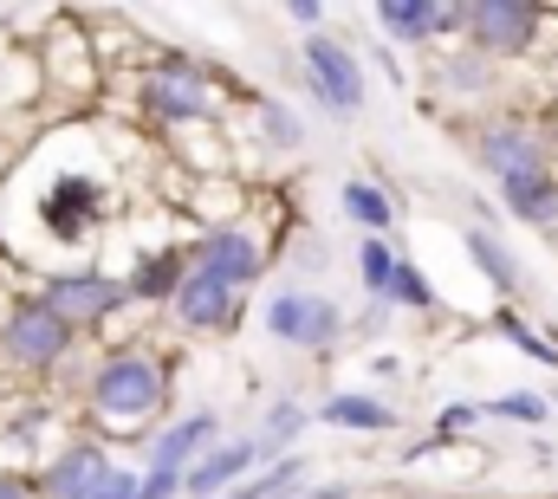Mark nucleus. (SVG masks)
Instances as JSON below:
<instances>
[{
	"instance_id": "f257e3e1",
	"label": "nucleus",
	"mask_w": 558,
	"mask_h": 499,
	"mask_svg": "<svg viewBox=\"0 0 558 499\" xmlns=\"http://www.w3.org/2000/svg\"><path fill=\"white\" fill-rule=\"evenodd\" d=\"M85 415L105 435H143L169 415V357L149 344H118L85 376Z\"/></svg>"
},
{
	"instance_id": "f03ea898",
	"label": "nucleus",
	"mask_w": 558,
	"mask_h": 499,
	"mask_svg": "<svg viewBox=\"0 0 558 499\" xmlns=\"http://www.w3.org/2000/svg\"><path fill=\"white\" fill-rule=\"evenodd\" d=\"M137 111L162 130H195L221 118V78L195 52H162L137 72Z\"/></svg>"
},
{
	"instance_id": "7ed1b4c3",
	"label": "nucleus",
	"mask_w": 558,
	"mask_h": 499,
	"mask_svg": "<svg viewBox=\"0 0 558 499\" xmlns=\"http://www.w3.org/2000/svg\"><path fill=\"white\" fill-rule=\"evenodd\" d=\"M78 351V331L46 305V299H13V312L0 318V370H20V376H52L72 364Z\"/></svg>"
},
{
	"instance_id": "20e7f679",
	"label": "nucleus",
	"mask_w": 558,
	"mask_h": 499,
	"mask_svg": "<svg viewBox=\"0 0 558 499\" xmlns=\"http://www.w3.org/2000/svg\"><path fill=\"white\" fill-rule=\"evenodd\" d=\"M299 72H305V98H312L318 118L344 124V118L364 111V92H371L364 85V59L338 33H305L299 39Z\"/></svg>"
},
{
	"instance_id": "39448f33",
	"label": "nucleus",
	"mask_w": 558,
	"mask_h": 499,
	"mask_svg": "<svg viewBox=\"0 0 558 499\" xmlns=\"http://www.w3.org/2000/svg\"><path fill=\"white\" fill-rule=\"evenodd\" d=\"M260 331L286 344V351H305V357H331L344 344V305H331L325 292L312 285H279L274 299L260 305Z\"/></svg>"
},
{
	"instance_id": "423d86ee",
	"label": "nucleus",
	"mask_w": 558,
	"mask_h": 499,
	"mask_svg": "<svg viewBox=\"0 0 558 499\" xmlns=\"http://www.w3.org/2000/svg\"><path fill=\"white\" fill-rule=\"evenodd\" d=\"M33 299H46L72 331H98L111 325L124 305H131V285L118 272H98V266H72V272H46L33 285Z\"/></svg>"
},
{
	"instance_id": "0eeeda50",
	"label": "nucleus",
	"mask_w": 558,
	"mask_h": 499,
	"mask_svg": "<svg viewBox=\"0 0 558 499\" xmlns=\"http://www.w3.org/2000/svg\"><path fill=\"white\" fill-rule=\"evenodd\" d=\"M474 162L494 175V182H520V175H558L553 169V136L533 130L526 118H494L468 136Z\"/></svg>"
},
{
	"instance_id": "6e6552de",
	"label": "nucleus",
	"mask_w": 558,
	"mask_h": 499,
	"mask_svg": "<svg viewBox=\"0 0 558 499\" xmlns=\"http://www.w3.org/2000/svg\"><path fill=\"white\" fill-rule=\"evenodd\" d=\"M546 7H533V0H468V46L481 52V59H520V52H533L539 46V33H546Z\"/></svg>"
},
{
	"instance_id": "1a4fd4ad",
	"label": "nucleus",
	"mask_w": 558,
	"mask_h": 499,
	"mask_svg": "<svg viewBox=\"0 0 558 499\" xmlns=\"http://www.w3.org/2000/svg\"><path fill=\"white\" fill-rule=\"evenodd\" d=\"M189 272H208V279H221L228 292L247 299V292L260 285V272H267V241H260L254 228H241V221L202 228L195 247H189Z\"/></svg>"
},
{
	"instance_id": "9d476101",
	"label": "nucleus",
	"mask_w": 558,
	"mask_h": 499,
	"mask_svg": "<svg viewBox=\"0 0 558 499\" xmlns=\"http://www.w3.org/2000/svg\"><path fill=\"white\" fill-rule=\"evenodd\" d=\"M105 188L92 182V175H78V169H65V175H52L46 182V195H39V228L52 234V241H65V247H78L98 221H105Z\"/></svg>"
},
{
	"instance_id": "9b49d317",
	"label": "nucleus",
	"mask_w": 558,
	"mask_h": 499,
	"mask_svg": "<svg viewBox=\"0 0 558 499\" xmlns=\"http://www.w3.org/2000/svg\"><path fill=\"white\" fill-rule=\"evenodd\" d=\"M111 474H118V461L105 454V441H72L39 467L33 487H39V499H92Z\"/></svg>"
},
{
	"instance_id": "f8f14e48",
	"label": "nucleus",
	"mask_w": 558,
	"mask_h": 499,
	"mask_svg": "<svg viewBox=\"0 0 558 499\" xmlns=\"http://www.w3.org/2000/svg\"><path fill=\"white\" fill-rule=\"evenodd\" d=\"M221 448V415L215 409H189V415H175V422H162L156 435H149V461L143 467H169V474H189L202 454H215Z\"/></svg>"
},
{
	"instance_id": "ddd939ff",
	"label": "nucleus",
	"mask_w": 558,
	"mask_h": 499,
	"mask_svg": "<svg viewBox=\"0 0 558 499\" xmlns=\"http://www.w3.org/2000/svg\"><path fill=\"white\" fill-rule=\"evenodd\" d=\"M377 26H384L390 46H435L448 33H468V0L461 7H441V0H384Z\"/></svg>"
},
{
	"instance_id": "4468645a",
	"label": "nucleus",
	"mask_w": 558,
	"mask_h": 499,
	"mask_svg": "<svg viewBox=\"0 0 558 499\" xmlns=\"http://www.w3.org/2000/svg\"><path fill=\"white\" fill-rule=\"evenodd\" d=\"M169 318H175L182 331H195V338L234 331V325H241V292H228V285L208 279V272H189L182 292H175V305H169Z\"/></svg>"
},
{
	"instance_id": "2eb2a0df",
	"label": "nucleus",
	"mask_w": 558,
	"mask_h": 499,
	"mask_svg": "<svg viewBox=\"0 0 558 499\" xmlns=\"http://www.w3.org/2000/svg\"><path fill=\"white\" fill-rule=\"evenodd\" d=\"M254 474H260L254 435H241V441H221L215 454H202V461L182 474V499H228L234 487H247Z\"/></svg>"
},
{
	"instance_id": "dca6fc26",
	"label": "nucleus",
	"mask_w": 558,
	"mask_h": 499,
	"mask_svg": "<svg viewBox=\"0 0 558 499\" xmlns=\"http://www.w3.org/2000/svg\"><path fill=\"white\" fill-rule=\"evenodd\" d=\"M428 85H435L448 105H481V98H494L500 72H494V59H481L474 46H441V59H435V72H428Z\"/></svg>"
},
{
	"instance_id": "f3484780",
	"label": "nucleus",
	"mask_w": 558,
	"mask_h": 499,
	"mask_svg": "<svg viewBox=\"0 0 558 499\" xmlns=\"http://www.w3.org/2000/svg\"><path fill=\"white\" fill-rule=\"evenodd\" d=\"M312 422L344 428V435H390V428H403V415H397L384 395H364V389H331V395L312 409Z\"/></svg>"
},
{
	"instance_id": "a211bd4d",
	"label": "nucleus",
	"mask_w": 558,
	"mask_h": 499,
	"mask_svg": "<svg viewBox=\"0 0 558 499\" xmlns=\"http://www.w3.org/2000/svg\"><path fill=\"white\" fill-rule=\"evenodd\" d=\"M182 279H189V247L137 253V266L124 272V285H131V305H143V312H156V305H175Z\"/></svg>"
},
{
	"instance_id": "6ab92c4d",
	"label": "nucleus",
	"mask_w": 558,
	"mask_h": 499,
	"mask_svg": "<svg viewBox=\"0 0 558 499\" xmlns=\"http://www.w3.org/2000/svg\"><path fill=\"white\" fill-rule=\"evenodd\" d=\"M461 247H468L474 272H481L500 299H520V292H526V266L513 259V247H507L494 228H468V234H461Z\"/></svg>"
},
{
	"instance_id": "aec40b11",
	"label": "nucleus",
	"mask_w": 558,
	"mask_h": 499,
	"mask_svg": "<svg viewBox=\"0 0 558 499\" xmlns=\"http://www.w3.org/2000/svg\"><path fill=\"white\" fill-rule=\"evenodd\" d=\"M338 208H344V221H351L357 234H377V241H390V228H397V195H390L384 182H364V175H351V182L338 188Z\"/></svg>"
},
{
	"instance_id": "412c9836",
	"label": "nucleus",
	"mask_w": 558,
	"mask_h": 499,
	"mask_svg": "<svg viewBox=\"0 0 558 499\" xmlns=\"http://www.w3.org/2000/svg\"><path fill=\"white\" fill-rule=\"evenodd\" d=\"M500 208L539 234H558V175H520V182H500Z\"/></svg>"
},
{
	"instance_id": "4be33fe9",
	"label": "nucleus",
	"mask_w": 558,
	"mask_h": 499,
	"mask_svg": "<svg viewBox=\"0 0 558 499\" xmlns=\"http://www.w3.org/2000/svg\"><path fill=\"white\" fill-rule=\"evenodd\" d=\"M312 428V409L305 402H292V395H279L274 409L260 415V428H254V454H260V467H274L279 454H292V441Z\"/></svg>"
},
{
	"instance_id": "5701e85b",
	"label": "nucleus",
	"mask_w": 558,
	"mask_h": 499,
	"mask_svg": "<svg viewBox=\"0 0 558 499\" xmlns=\"http://www.w3.org/2000/svg\"><path fill=\"white\" fill-rule=\"evenodd\" d=\"M305 480H312V454H279L274 467H260L247 487H241V499H299L305 494Z\"/></svg>"
},
{
	"instance_id": "b1692460",
	"label": "nucleus",
	"mask_w": 558,
	"mask_h": 499,
	"mask_svg": "<svg viewBox=\"0 0 558 499\" xmlns=\"http://www.w3.org/2000/svg\"><path fill=\"white\" fill-rule=\"evenodd\" d=\"M397 259H403V253L390 247V241H377V234H357V285L371 292V305H384V299H390Z\"/></svg>"
},
{
	"instance_id": "393cba45",
	"label": "nucleus",
	"mask_w": 558,
	"mask_h": 499,
	"mask_svg": "<svg viewBox=\"0 0 558 499\" xmlns=\"http://www.w3.org/2000/svg\"><path fill=\"white\" fill-rule=\"evenodd\" d=\"M254 124H260V136H267V149H279V156L305 149V124L292 118V105H286V98H267V92H254Z\"/></svg>"
},
{
	"instance_id": "a878e982",
	"label": "nucleus",
	"mask_w": 558,
	"mask_h": 499,
	"mask_svg": "<svg viewBox=\"0 0 558 499\" xmlns=\"http://www.w3.org/2000/svg\"><path fill=\"white\" fill-rule=\"evenodd\" d=\"M384 305H397V312H416V318H435V312H441V299H435L428 272H422L410 253L397 259V279H390V299H384Z\"/></svg>"
},
{
	"instance_id": "bb28decb",
	"label": "nucleus",
	"mask_w": 558,
	"mask_h": 499,
	"mask_svg": "<svg viewBox=\"0 0 558 499\" xmlns=\"http://www.w3.org/2000/svg\"><path fill=\"white\" fill-rule=\"evenodd\" d=\"M481 409H487V422H520V428H546L553 422V395H539V389H507V395H494Z\"/></svg>"
},
{
	"instance_id": "cd10ccee",
	"label": "nucleus",
	"mask_w": 558,
	"mask_h": 499,
	"mask_svg": "<svg viewBox=\"0 0 558 499\" xmlns=\"http://www.w3.org/2000/svg\"><path fill=\"white\" fill-rule=\"evenodd\" d=\"M494 325H500V338H507L513 351H526L533 364H546V370H558V344L546 338V331H533V325H526V318H520L513 305H500V312H494Z\"/></svg>"
},
{
	"instance_id": "c85d7f7f",
	"label": "nucleus",
	"mask_w": 558,
	"mask_h": 499,
	"mask_svg": "<svg viewBox=\"0 0 558 499\" xmlns=\"http://www.w3.org/2000/svg\"><path fill=\"white\" fill-rule=\"evenodd\" d=\"M286 259H292V272H299V279H318V272L331 266V253H325V234H318V228L292 234V253H286Z\"/></svg>"
},
{
	"instance_id": "c756f323",
	"label": "nucleus",
	"mask_w": 558,
	"mask_h": 499,
	"mask_svg": "<svg viewBox=\"0 0 558 499\" xmlns=\"http://www.w3.org/2000/svg\"><path fill=\"white\" fill-rule=\"evenodd\" d=\"M481 422H487V409H481V402H448V409L435 415V428H428V435H435V441H461V435H468V428H481Z\"/></svg>"
},
{
	"instance_id": "7c9ffc66",
	"label": "nucleus",
	"mask_w": 558,
	"mask_h": 499,
	"mask_svg": "<svg viewBox=\"0 0 558 499\" xmlns=\"http://www.w3.org/2000/svg\"><path fill=\"white\" fill-rule=\"evenodd\" d=\"M137 499H182V474H169V467H143L137 474Z\"/></svg>"
},
{
	"instance_id": "2f4dec72",
	"label": "nucleus",
	"mask_w": 558,
	"mask_h": 499,
	"mask_svg": "<svg viewBox=\"0 0 558 499\" xmlns=\"http://www.w3.org/2000/svg\"><path fill=\"white\" fill-rule=\"evenodd\" d=\"M286 20L299 33H325V0H286Z\"/></svg>"
},
{
	"instance_id": "473e14b6",
	"label": "nucleus",
	"mask_w": 558,
	"mask_h": 499,
	"mask_svg": "<svg viewBox=\"0 0 558 499\" xmlns=\"http://www.w3.org/2000/svg\"><path fill=\"white\" fill-rule=\"evenodd\" d=\"M92 499H137V474H131V467H118V474H111Z\"/></svg>"
},
{
	"instance_id": "72a5a7b5",
	"label": "nucleus",
	"mask_w": 558,
	"mask_h": 499,
	"mask_svg": "<svg viewBox=\"0 0 558 499\" xmlns=\"http://www.w3.org/2000/svg\"><path fill=\"white\" fill-rule=\"evenodd\" d=\"M0 499H39V487H33L26 474H13V467H0Z\"/></svg>"
},
{
	"instance_id": "f704fd0d",
	"label": "nucleus",
	"mask_w": 558,
	"mask_h": 499,
	"mask_svg": "<svg viewBox=\"0 0 558 499\" xmlns=\"http://www.w3.org/2000/svg\"><path fill=\"white\" fill-rule=\"evenodd\" d=\"M384 325H390V305H371V312H364V318H357V338H377V331H384Z\"/></svg>"
},
{
	"instance_id": "c9c22d12",
	"label": "nucleus",
	"mask_w": 558,
	"mask_h": 499,
	"mask_svg": "<svg viewBox=\"0 0 558 499\" xmlns=\"http://www.w3.org/2000/svg\"><path fill=\"white\" fill-rule=\"evenodd\" d=\"M299 499H357V494H351L344 480H325V487H305V494H299Z\"/></svg>"
},
{
	"instance_id": "e433bc0d",
	"label": "nucleus",
	"mask_w": 558,
	"mask_h": 499,
	"mask_svg": "<svg viewBox=\"0 0 558 499\" xmlns=\"http://www.w3.org/2000/svg\"><path fill=\"white\" fill-rule=\"evenodd\" d=\"M228 499H241V487H234V494H228Z\"/></svg>"
},
{
	"instance_id": "4c0bfd02",
	"label": "nucleus",
	"mask_w": 558,
	"mask_h": 499,
	"mask_svg": "<svg viewBox=\"0 0 558 499\" xmlns=\"http://www.w3.org/2000/svg\"><path fill=\"white\" fill-rule=\"evenodd\" d=\"M0 395H7V382H0Z\"/></svg>"
},
{
	"instance_id": "58836bf2",
	"label": "nucleus",
	"mask_w": 558,
	"mask_h": 499,
	"mask_svg": "<svg viewBox=\"0 0 558 499\" xmlns=\"http://www.w3.org/2000/svg\"><path fill=\"white\" fill-rule=\"evenodd\" d=\"M553 409H558V395H553Z\"/></svg>"
}]
</instances>
